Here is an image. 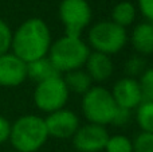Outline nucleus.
<instances>
[{"instance_id":"1","label":"nucleus","mask_w":153,"mask_h":152,"mask_svg":"<svg viewBox=\"0 0 153 152\" xmlns=\"http://www.w3.org/2000/svg\"><path fill=\"white\" fill-rule=\"evenodd\" d=\"M51 46L50 28L45 20L30 18L12 32L11 53L26 63L47 57Z\"/></svg>"},{"instance_id":"2","label":"nucleus","mask_w":153,"mask_h":152,"mask_svg":"<svg viewBox=\"0 0 153 152\" xmlns=\"http://www.w3.org/2000/svg\"><path fill=\"white\" fill-rule=\"evenodd\" d=\"M48 132L45 118L35 115H26L11 124L10 142L18 152H36L47 142Z\"/></svg>"},{"instance_id":"3","label":"nucleus","mask_w":153,"mask_h":152,"mask_svg":"<svg viewBox=\"0 0 153 152\" xmlns=\"http://www.w3.org/2000/svg\"><path fill=\"white\" fill-rule=\"evenodd\" d=\"M89 54V45L85 43L81 37L63 35L51 43L47 57L59 73H69L85 66Z\"/></svg>"},{"instance_id":"4","label":"nucleus","mask_w":153,"mask_h":152,"mask_svg":"<svg viewBox=\"0 0 153 152\" xmlns=\"http://www.w3.org/2000/svg\"><path fill=\"white\" fill-rule=\"evenodd\" d=\"M117 104L111 92L102 86H91L82 97V112L91 124L103 125L111 124Z\"/></svg>"},{"instance_id":"5","label":"nucleus","mask_w":153,"mask_h":152,"mask_svg":"<svg viewBox=\"0 0 153 152\" xmlns=\"http://www.w3.org/2000/svg\"><path fill=\"white\" fill-rule=\"evenodd\" d=\"M87 39L94 51L111 55L124 48L128 42V34L124 27L116 24L114 22L103 20L95 23L90 28Z\"/></svg>"},{"instance_id":"6","label":"nucleus","mask_w":153,"mask_h":152,"mask_svg":"<svg viewBox=\"0 0 153 152\" xmlns=\"http://www.w3.org/2000/svg\"><path fill=\"white\" fill-rule=\"evenodd\" d=\"M69 89L61 75L39 82L34 90V102L40 110L53 113L65 108L69 100Z\"/></svg>"},{"instance_id":"7","label":"nucleus","mask_w":153,"mask_h":152,"mask_svg":"<svg viewBox=\"0 0 153 152\" xmlns=\"http://www.w3.org/2000/svg\"><path fill=\"white\" fill-rule=\"evenodd\" d=\"M59 18L65 26V35L81 37V32L91 20V8L86 0H62Z\"/></svg>"},{"instance_id":"8","label":"nucleus","mask_w":153,"mask_h":152,"mask_svg":"<svg viewBox=\"0 0 153 152\" xmlns=\"http://www.w3.org/2000/svg\"><path fill=\"white\" fill-rule=\"evenodd\" d=\"M108 139L105 127L89 123L78 128L73 136V144L79 152H100L105 150Z\"/></svg>"},{"instance_id":"9","label":"nucleus","mask_w":153,"mask_h":152,"mask_svg":"<svg viewBox=\"0 0 153 152\" xmlns=\"http://www.w3.org/2000/svg\"><path fill=\"white\" fill-rule=\"evenodd\" d=\"M45 124L48 136L56 137V139H70L81 127L78 116L73 110L65 109V108L48 113V116L45 118Z\"/></svg>"},{"instance_id":"10","label":"nucleus","mask_w":153,"mask_h":152,"mask_svg":"<svg viewBox=\"0 0 153 152\" xmlns=\"http://www.w3.org/2000/svg\"><path fill=\"white\" fill-rule=\"evenodd\" d=\"M27 80V63L15 54L0 55V86L16 88Z\"/></svg>"},{"instance_id":"11","label":"nucleus","mask_w":153,"mask_h":152,"mask_svg":"<svg viewBox=\"0 0 153 152\" xmlns=\"http://www.w3.org/2000/svg\"><path fill=\"white\" fill-rule=\"evenodd\" d=\"M111 96H113L117 107L129 110L137 108L144 101L140 83L136 78L132 77H124L117 81L113 86Z\"/></svg>"},{"instance_id":"12","label":"nucleus","mask_w":153,"mask_h":152,"mask_svg":"<svg viewBox=\"0 0 153 152\" xmlns=\"http://www.w3.org/2000/svg\"><path fill=\"white\" fill-rule=\"evenodd\" d=\"M85 67H86L87 74L91 77V80L97 81V82H103V81L109 80L114 70V65L110 55L98 53V51H93V53L90 51L89 57L85 62Z\"/></svg>"},{"instance_id":"13","label":"nucleus","mask_w":153,"mask_h":152,"mask_svg":"<svg viewBox=\"0 0 153 152\" xmlns=\"http://www.w3.org/2000/svg\"><path fill=\"white\" fill-rule=\"evenodd\" d=\"M132 46L137 53L149 55L153 53V23L144 22L134 27L130 37Z\"/></svg>"},{"instance_id":"14","label":"nucleus","mask_w":153,"mask_h":152,"mask_svg":"<svg viewBox=\"0 0 153 152\" xmlns=\"http://www.w3.org/2000/svg\"><path fill=\"white\" fill-rule=\"evenodd\" d=\"M59 74L61 73L55 69L48 57H43L27 63V78L35 81L36 83L47 81L53 77H58Z\"/></svg>"},{"instance_id":"15","label":"nucleus","mask_w":153,"mask_h":152,"mask_svg":"<svg viewBox=\"0 0 153 152\" xmlns=\"http://www.w3.org/2000/svg\"><path fill=\"white\" fill-rule=\"evenodd\" d=\"M62 78H63L69 92H73V93H76V94H82V96L93 86L91 77L87 74L86 70H82V69L71 70V72L66 73V75Z\"/></svg>"},{"instance_id":"16","label":"nucleus","mask_w":153,"mask_h":152,"mask_svg":"<svg viewBox=\"0 0 153 152\" xmlns=\"http://www.w3.org/2000/svg\"><path fill=\"white\" fill-rule=\"evenodd\" d=\"M136 18V7L129 0H122L114 5L111 11V22L121 27H128L133 23Z\"/></svg>"},{"instance_id":"17","label":"nucleus","mask_w":153,"mask_h":152,"mask_svg":"<svg viewBox=\"0 0 153 152\" xmlns=\"http://www.w3.org/2000/svg\"><path fill=\"white\" fill-rule=\"evenodd\" d=\"M136 118H137V123L140 128L143 129V132L153 133V101L144 100L137 107Z\"/></svg>"},{"instance_id":"18","label":"nucleus","mask_w":153,"mask_h":152,"mask_svg":"<svg viewBox=\"0 0 153 152\" xmlns=\"http://www.w3.org/2000/svg\"><path fill=\"white\" fill-rule=\"evenodd\" d=\"M106 152H133V142L124 135L109 136L105 145Z\"/></svg>"},{"instance_id":"19","label":"nucleus","mask_w":153,"mask_h":152,"mask_svg":"<svg viewBox=\"0 0 153 152\" xmlns=\"http://www.w3.org/2000/svg\"><path fill=\"white\" fill-rule=\"evenodd\" d=\"M138 83H140L144 100L153 101V67L145 69V72L141 74Z\"/></svg>"},{"instance_id":"20","label":"nucleus","mask_w":153,"mask_h":152,"mask_svg":"<svg viewBox=\"0 0 153 152\" xmlns=\"http://www.w3.org/2000/svg\"><path fill=\"white\" fill-rule=\"evenodd\" d=\"M133 152H153V133L141 132L133 140Z\"/></svg>"},{"instance_id":"21","label":"nucleus","mask_w":153,"mask_h":152,"mask_svg":"<svg viewBox=\"0 0 153 152\" xmlns=\"http://www.w3.org/2000/svg\"><path fill=\"white\" fill-rule=\"evenodd\" d=\"M12 30L3 19H0V55L10 53L12 43Z\"/></svg>"},{"instance_id":"22","label":"nucleus","mask_w":153,"mask_h":152,"mask_svg":"<svg viewBox=\"0 0 153 152\" xmlns=\"http://www.w3.org/2000/svg\"><path fill=\"white\" fill-rule=\"evenodd\" d=\"M126 72L129 74V77L134 78V75H138V74H143L145 72L144 69V61L140 59L138 57H134V58H130L126 63Z\"/></svg>"},{"instance_id":"23","label":"nucleus","mask_w":153,"mask_h":152,"mask_svg":"<svg viewBox=\"0 0 153 152\" xmlns=\"http://www.w3.org/2000/svg\"><path fill=\"white\" fill-rule=\"evenodd\" d=\"M130 112H132V110L124 109V108H118V107H117V110H116V113H114V117H113V121H111V124H114V125H118V127L126 125V124L130 121Z\"/></svg>"},{"instance_id":"24","label":"nucleus","mask_w":153,"mask_h":152,"mask_svg":"<svg viewBox=\"0 0 153 152\" xmlns=\"http://www.w3.org/2000/svg\"><path fill=\"white\" fill-rule=\"evenodd\" d=\"M10 133H11V123L4 116L0 115V145L10 140Z\"/></svg>"},{"instance_id":"25","label":"nucleus","mask_w":153,"mask_h":152,"mask_svg":"<svg viewBox=\"0 0 153 152\" xmlns=\"http://www.w3.org/2000/svg\"><path fill=\"white\" fill-rule=\"evenodd\" d=\"M138 8L141 13L153 23V0H138Z\"/></svg>"},{"instance_id":"26","label":"nucleus","mask_w":153,"mask_h":152,"mask_svg":"<svg viewBox=\"0 0 153 152\" xmlns=\"http://www.w3.org/2000/svg\"><path fill=\"white\" fill-rule=\"evenodd\" d=\"M11 152H18V151H11Z\"/></svg>"}]
</instances>
